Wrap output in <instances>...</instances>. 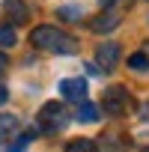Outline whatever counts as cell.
<instances>
[{"instance_id": "3957f363", "label": "cell", "mask_w": 149, "mask_h": 152, "mask_svg": "<svg viewBox=\"0 0 149 152\" xmlns=\"http://www.w3.org/2000/svg\"><path fill=\"white\" fill-rule=\"evenodd\" d=\"M128 104H131V99H128V90H125V87H110V90H104V99H102V110H104V113L122 116V113L128 110Z\"/></svg>"}, {"instance_id": "5b68a950", "label": "cell", "mask_w": 149, "mask_h": 152, "mask_svg": "<svg viewBox=\"0 0 149 152\" xmlns=\"http://www.w3.org/2000/svg\"><path fill=\"white\" fill-rule=\"evenodd\" d=\"M60 93H63V99H69V102H87V81L84 78H66V81H60Z\"/></svg>"}, {"instance_id": "8992f818", "label": "cell", "mask_w": 149, "mask_h": 152, "mask_svg": "<svg viewBox=\"0 0 149 152\" xmlns=\"http://www.w3.org/2000/svg\"><path fill=\"white\" fill-rule=\"evenodd\" d=\"M90 27H93V33H110V30H116V27H119V12L104 9L102 15H96V18L90 21Z\"/></svg>"}, {"instance_id": "9c48e42d", "label": "cell", "mask_w": 149, "mask_h": 152, "mask_svg": "<svg viewBox=\"0 0 149 152\" xmlns=\"http://www.w3.org/2000/svg\"><path fill=\"white\" fill-rule=\"evenodd\" d=\"M18 131V119L12 113H0V137H12Z\"/></svg>"}, {"instance_id": "4fadbf2b", "label": "cell", "mask_w": 149, "mask_h": 152, "mask_svg": "<svg viewBox=\"0 0 149 152\" xmlns=\"http://www.w3.org/2000/svg\"><path fill=\"white\" fill-rule=\"evenodd\" d=\"M33 137H36V131H24V134H21V137H18L12 146H9V152H21V149H24V146H27Z\"/></svg>"}, {"instance_id": "5bb4252c", "label": "cell", "mask_w": 149, "mask_h": 152, "mask_svg": "<svg viewBox=\"0 0 149 152\" xmlns=\"http://www.w3.org/2000/svg\"><path fill=\"white\" fill-rule=\"evenodd\" d=\"M60 18L63 21H78L81 18V6H63L60 9Z\"/></svg>"}, {"instance_id": "ac0fdd59", "label": "cell", "mask_w": 149, "mask_h": 152, "mask_svg": "<svg viewBox=\"0 0 149 152\" xmlns=\"http://www.w3.org/2000/svg\"><path fill=\"white\" fill-rule=\"evenodd\" d=\"M6 66H9V60H6V54H0V72H3Z\"/></svg>"}, {"instance_id": "2e32d148", "label": "cell", "mask_w": 149, "mask_h": 152, "mask_svg": "<svg viewBox=\"0 0 149 152\" xmlns=\"http://www.w3.org/2000/svg\"><path fill=\"white\" fill-rule=\"evenodd\" d=\"M87 72H90V75H99V72H102V69H99V66H96V63H87Z\"/></svg>"}, {"instance_id": "30bf717a", "label": "cell", "mask_w": 149, "mask_h": 152, "mask_svg": "<svg viewBox=\"0 0 149 152\" xmlns=\"http://www.w3.org/2000/svg\"><path fill=\"white\" fill-rule=\"evenodd\" d=\"M66 152H99V146H96V140L81 137V140H72V143L66 146Z\"/></svg>"}, {"instance_id": "7a4b0ae2", "label": "cell", "mask_w": 149, "mask_h": 152, "mask_svg": "<svg viewBox=\"0 0 149 152\" xmlns=\"http://www.w3.org/2000/svg\"><path fill=\"white\" fill-rule=\"evenodd\" d=\"M66 122H69V113H66V107H63L60 102L42 104V110H39V125H42V131H60V128H66Z\"/></svg>"}, {"instance_id": "52a82bcc", "label": "cell", "mask_w": 149, "mask_h": 152, "mask_svg": "<svg viewBox=\"0 0 149 152\" xmlns=\"http://www.w3.org/2000/svg\"><path fill=\"white\" fill-rule=\"evenodd\" d=\"M3 12H6V18H9L12 24H24V21L30 18V6L24 3V0H6V3H3Z\"/></svg>"}, {"instance_id": "e0dca14e", "label": "cell", "mask_w": 149, "mask_h": 152, "mask_svg": "<svg viewBox=\"0 0 149 152\" xmlns=\"http://www.w3.org/2000/svg\"><path fill=\"white\" fill-rule=\"evenodd\" d=\"M99 3H102L104 9H110V6H116V3H119V0H99Z\"/></svg>"}, {"instance_id": "277c9868", "label": "cell", "mask_w": 149, "mask_h": 152, "mask_svg": "<svg viewBox=\"0 0 149 152\" xmlns=\"http://www.w3.org/2000/svg\"><path fill=\"white\" fill-rule=\"evenodd\" d=\"M119 45L116 42H102L99 48H96V66L102 69V72H110L116 63H119Z\"/></svg>"}, {"instance_id": "ba28073f", "label": "cell", "mask_w": 149, "mask_h": 152, "mask_svg": "<svg viewBox=\"0 0 149 152\" xmlns=\"http://www.w3.org/2000/svg\"><path fill=\"white\" fill-rule=\"evenodd\" d=\"M99 116H102V107H99V104L81 102V107H78V119H81V122H99Z\"/></svg>"}, {"instance_id": "9a60e30c", "label": "cell", "mask_w": 149, "mask_h": 152, "mask_svg": "<svg viewBox=\"0 0 149 152\" xmlns=\"http://www.w3.org/2000/svg\"><path fill=\"white\" fill-rule=\"evenodd\" d=\"M6 102H9V90L0 84V104H6Z\"/></svg>"}, {"instance_id": "6da1fadb", "label": "cell", "mask_w": 149, "mask_h": 152, "mask_svg": "<svg viewBox=\"0 0 149 152\" xmlns=\"http://www.w3.org/2000/svg\"><path fill=\"white\" fill-rule=\"evenodd\" d=\"M30 42H33L39 51H51V54H74V51H78V42H74L69 33H63V30L51 27V24L33 27Z\"/></svg>"}, {"instance_id": "7c38bea8", "label": "cell", "mask_w": 149, "mask_h": 152, "mask_svg": "<svg viewBox=\"0 0 149 152\" xmlns=\"http://www.w3.org/2000/svg\"><path fill=\"white\" fill-rule=\"evenodd\" d=\"M18 39H15V30L12 27H0V48H12Z\"/></svg>"}, {"instance_id": "8fae6325", "label": "cell", "mask_w": 149, "mask_h": 152, "mask_svg": "<svg viewBox=\"0 0 149 152\" xmlns=\"http://www.w3.org/2000/svg\"><path fill=\"white\" fill-rule=\"evenodd\" d=\"M128 66H131L134 72H146V69H149V57H146L143 51H140V54H131V57H128Z\"/></svg>"}]
</instances>
